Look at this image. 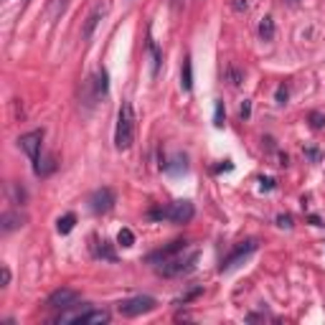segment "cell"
<instances>
[{
  "label": "cell",
  "instance_id": "obj_10",
  "mask_svg": "<svg viewBox=\"0 0 325 325\" xmlns=\"http://www.w3.org/2000/svg\"><path fill=\"white\" fill-rule=\"evenodd\" d=\"M104 13H107V6H104V3H97V6H94V11L89 13V18L84 21V28H82V38H84V41H89V38L94 36V31H97L99 21L104 18Z\"/></svg>",
  "mask_w": 325,
  "mask_h": 325
},
{
  "label": "cell",
  "instance_id": "obj_22",
  "mask_svg": "<svg viewBox=\"0 0 325 325\" xmlns=\"http://www.w3.org/2000/svg\"><path fill=\"white\" fill-rule=\"evenodd\" d=\"M224 117H226L224 102H216V109H214V124H216V127H224Z\"/></svg>",
  "mask_w": 325,
  "mask_h": 325
},
{
  "label": "cell",
  "instance_id": "obj_6",
  "mask_svg": "<svg viewBox=\"0 0 325 325\" xmlns=\"http://www.w3.org/2000/svg\"><path fill=\"white\" fill-rule=\"evenodd\" d=\"M41 143H43V129H33V133H26L18 138V148L36 163L41 158Z\"/></svg>",
  "mask_w": 325,
  "mask_h": 325
},
{
  "label": "cell",
  "instance_id": "obj_29",
  "mask_svg": "<svg viewBox=\"0 0 325 325\" xmlns=\"http://www.w3.org/2000/svg\"><path fill=\"white\" fill-rule=\"evenodd\" d=\"M8 285H11V270L3 267V285H0V287H8Z\"/></svg>",
  "mask_w": 325,
  "mask_h": 325
},
{
  "label": "cell",
  "instance_id": "obj_9",
  "mask_svg": "<svg viewBox=\"0 0 325 325\" xmlns=\"http://www.w3.org/2000/svg\"><path fill=\"white\" fill-rule=\"evenodd\" d=\"M185 249H188V241H185V239H175V241H170L168 246H163V249L153 251V254L148 256V262H150V265H160V262H165V259H170V256H175V254L185 251Z\"/></svg>",
  "mask_w": 325,
  "mask_h": 325
},
{
  "label": "cell",
  "instance_id": "obj_28",
  "mask_svg": "<svg viewBox=\"0 0 325 325\" xmlns=\"http://www.w3.org/2000/svg\"><path fill=\"white\" fill-rule=\"evenodd\" d=\"M229 77H231V84H234V87H239V84H241V74H239L236 69H229Z\"/></svg>",
  "mask_w": 325,
  "mask_h": 325
},
{
  "label": "cell",
  "instance_id": "obj_21",
  "mask_svg": "<svg viewBox=\"0 0 325 325\" xmlns=\"http://www.w3.org/2000/svg\"><path fill=\"white\" fill-rule=\"evenodd\" d=\"M275 99H277V104H287V99H290V89H287V84H280V87H277Z\"/></svg>",
  "mask_w": 325,
  "mask_h": 325
},
{
  "label": "cell",
  "instance_id": "obj_5",
  "mask_svg": "<svg viewBox=\"0 0 325 325\" xmlns=\"http://www.w3.org/2000/svg\"><path fill=\"white\" fill-rule=\"evenodd\" d=\"M114 190L112 188H97L92 196H89V209L94 211V214H107V211H112L114 209Z\"/></svg>",
  "mask_w": 325,
  "mask_h": 325
},
{
  "label": "cell",
  "instance_id": "obj_26",
  "mask_svg": "<svg viewBox=\"0 0 325 325\" xmlns=\"http://www.w3.org/2000/svg\"><path fill=\"white\" fill-rule=\"evenodd\" d=\"M201 292H204V290H201V287H196V290H190V292H188V295H183V297H180V300H178V305H185V302H190V300H193V297H199V295H201Z\"/></svg>",
  "mask_w": 325,
  "mask_h": 325
},
{
  "label": "cell",
  "instance_id": "obj_2",
  "mask_svg": "<svg viewBox=\"0 0 325 325\" xmlns=\"http://www.w3.org/2000/svg\"><path fill=\"white\" fill-rule=\"evenodd\" d=\"M196 262H199V251L193 249V251H180V254L165 259V262H160L155 270H158V275H163V277H178V275L193 272Z\"/></svg>",
  "mask_w": 325,
  "mask_h": 325
},
{
  "label": "cell",
  "instance_id": "obj_25",
  "mask_svg": "<svg viewBox=\"0 0 325 325\" xmlns=\"http://www.w3.org/2000/svg\"><path fill=\"white\" fill-rule=\"evenodd\" d=\"M277 226H282V229H292V216H290V214H280V216H277Z\"/></svg>",
  "mask_w": 325,
  "mask_h": 325
},
{
  "label": "cell",
  "instance_id": "obj_3",
  "mask_svg": "<svg viewBox=\"0 0 325 325\" xmlns=\"http://www.w3.org/2000/svg\"><path fill=\"white\" fill-rule=\"evenodd\" d=\"M158 307V300L150 297V295H138V297H129V300H122L117 305L119 315L122 317H138V315H145V312H153Z\"/></svg>",
  "mask_w": 325,
  "mask_h": 325
},
{
  "label": "cell",
  "instance_id": "obj_4",
  "mask_svg": "<svg viewBox=\"0 0 325 325\" xmlns=\"http://www.w3.org/2000/svg\"><path fill=\"white\" fill-rule=\"evenodd\" d=\"M254 251H256V239H246V241H241V244H239V246H236L226 259H224V262H221V267H219V270H221V272H231V270H236V267L244 262V259H246V256H251Z\"/></svg>",
  "mask_w": 325,
  "mask_h": 325
},
{
  "label": "cell",
  "instance_id": "obj_17",
  "mask_svg": "<svg viewBox=\"0 0 325 325\" xmlns=\"http://www.w3.org/2000/svg\"><path fill=\"white\" fill-rule=\"evenodd\" d=\"M74 224H77V216H74V214H67V216H61V219L56 221V231H58V234H69V231L74 229Z\"/></svg>",
  "mask_w": 325,
  "mask_h": 325
},
{
  "label": "cell",
  "instance_id": "obj_31",
  "mask_svg": "<svg viewBox=\"0 0 325 325\" xmlns=\"http://www.w3.org/2000/svg\"><path fill=\"white\" fill-rule=\"evenodd\" d=\"M249 114H251V104L244 102V104H241V117H249Z\"/></svg>",
  "mask_w": 325,
  "mask_h": 325
},
{
  "label": "cell",
  "instance_id": "obj_19",
  "mask_svg": "<svg viewBox=\"0 0 325 325\" xmlns=\"http://www.w3.org/2000/svg\"><path fill=\"white\" fill-rule=\"evenodd\" d=\"M107 79H109V77H107V72H104V69H99V72H97V84H94L97 97H104V94H107V89H109Z\"/></svg>",
  "mask_w": 325,
  "mask_h": 325
},
{
  "label": "cell",
  "instance_id": "obj_30",
  "mask_svg": "<svg viewBox=\"0 0 325 325\" xmlns=\"http://www.w3.org/2000/svg\"><path fill=\"white\" fill-rule=\"evenodd\" d=\"M262 188H265V190H272V188H275V180H272V178H262Z\"/></svg>",
  "mask_w": 325,
  "mask_h": 325
},
{
  "label": "cell",
  "instance_id": "obj_16",
  "mask_svg": "<svg viewBox=\"0 0 325 325\" xmlns=\"http://www.w3.org/2000/svg\"><path fill=\"white\" fill-rule=\"evenodd\" d=\"M259 38H262V41H272L275 38V21L270 16H265L262 23H259Z\"/></svg>",
  "mask_w": 325,
  "mask_h": 325
},
{
  "label": "cell",
  "instance_id": "obj_27",
  "mask_svg": "<svg viewBox=\"0 0 325 325\" xmlns=\"http://www.w3.org/2000/svg\"><path fill=\"white\" fill-rule=\"evenodd\" d=\"M99 256H104V259H109V262H112V259H114V251L107 246V241H102V249H99Z\"/></svg>",
  "mask_w": 325,
  "mask_h": 325
},
{
  "label": "cell",
  "instance_id": "obj_1",
  "mask_svg": "<svg viewBox=\"0 0 325 325\" xmlns=\"http://www.w3.org/2000/svg\"><path fill=\"white\" fill-rule=\"evenodd\" d=\"M135 143V109L129 102H122L117 112V127H114V148L129 150Z\"/></svg>",
  "mask_w": 325,
  "mask_h": 325
},
{
  "label": "cell",
  "instance_id": "obj_8",
  "mask_svg": "<svg viewBox=\"0 0 325 325\" xmlns=\"http://www.w3.org/2000/svg\"><path fill=\"white\" fill-rule=\"evenodd\" d=\"M193 216H196V209L190 201H175L168 206V221L173 224H188Z\"/></svg>",
  "mask_w": 325,
  "mask_h": 325
},
{
  "label": "cell",
  "instance_id": "obj_18",
  "mask_svg": "<svg viewBox=\"0 0 325 325\" xmlns=\"http://www.w3.org/2000/svg\"><path fill=\"white\" fill-rule=\"evenodd\" d=\"M117 244H119V246H124V249H127V246H133V244H135V234H133V229H127V226H124V229H119V234H117Z\"/></svg>",
  "mask_w": 325,
  "mask_h": 325
},
{
  "label": "cell",
  "instance_id": "obj_24",
  "mask_svg": "<svg viewBox=\"0 0 325 325\" xmlns=\"http://www.w3.org/2000/svg\"><path fill=\"white\" fill-rule=\"evenodd\" d=\"M310 124H312L315 129H320V127H325V117H322L320 112H310Z\"/></svg>",
  "mask_w": 325,
  "mask_h": 325
},
{
  "label": "cell",
  "instance_id": "obj_32",
  "mask_svg": "<svg viewBox=\"0 0 325 325\" xmlns=\"http://www.w3.org/2000/svg\"><path fill=\"white\" fill-rule=\"evenodd\" d=\"M287 3H290V6H297V3H300V0H287Z\"/></svg>",
  "mask_w": 325,
  "mask_h": 325
},
{
  "label": "cell",
  "instance_id": "obj_14",
  "mask_svg": "<svg viewBox=\"0 0 325 325\" xmlns=\"http://www.w3.org/2000/svg\"><path fill=\"white\" fill-rule=\"evenodd\" d=\"M180 87H183V92H190V89H193V61H190V56H185V61H183Z\"/></svg>",
  "mask_w": 325,
  "mask_h": 325
},
{
  "label": "cell",
  "instance_id": "obj_11",
  "mask_svg": "<svg viewBox=\"0 0 325 325\" xmlns=\"http://www.w3.org/2000/svg\"><path fill=\"white\" fill-rule=\"evenodd\" d=\"M79 325H107L109 322V312L107 310H84L77 317Z\"/></svg>",
  "mask_w": 325,
  "mask_h": 325
},
{
  "label": "cell",
  "instance_id": "obj_20",
  "mask_svg": "<svg viewBox=\"0 0 325 325\" xmlns=\"http://www.w3.org/2000/svg\"><path fill=\"white\" fill-rule=\"evenodd\" d=\"M69 3H72V0H51V16H53V18H58L63 11L69 8Z\"/></svg>",
  "mask_w": 325,
  "mask_h": 325
},
{
  "label": "cell",
  "instance_id": "obj_23",
  "mask_svg": "<svg viewBox=\"0 0 325 325\" xmlns=\"http://www.w3.org/2000/svg\"><path fill=\"white\" fill-rule=\"evenodd\" d=\"M11 190H13V199H16V204H26V190L21 188V185H11Z\"/></svg>",
  "mask_w": 325,
  "mask_h": 325
},
{
  "label": "cell",
  "instance_id": "obj_13",
  "mask_svg": "<svg viewBox=\"0 0 325 325\" xmlns=\"http://www.w3.org/2000/svg\"><path fill=\"white\" fill-rule=\"evenodd\" d=\"M148 53H150V77L155 79L158 77V72H160V61H163V53H160V48H158V43L153 41V38H148Z\"/></svg>",
  "mask_w": 325,
  "mask_h": 325
},
{
  "label": "cell",
  "instance_id": "obj_12",
  "mask_svg": "<svg viewBox=\"0 0 325 325\" xmlns=\"http://www.w3.org/2000/svg\"><path fill=\"white\" fill-rule=\"evenodd\" d=\"M0 229H3V234H11L13 229H18V226H23L26 224V216L23 214H18V211H6L3 214V219H0Z\"/></svg>",
  "mask_w": 325,
  "mask_h": 325
},
{
  "label": "cell",
  "instance_id": "obj_7",
  "mask_svg": "<svg viewBox=\"0 0 325 325\" xmlns=\"http://www.w3.org/2000/svg\"><path fill=\"white\" fill-rule=\"evenodd\" d=\"M77 300H79V295H77L74 290H69V287H61V290H53V292L48 295L46 305H48L51 310H69V307H72Z\"/></svg>",
  "mask_w": 325,
  "mask_h": 325
},
{
  "label": "cell",
  "instance_id": "obj_15",
  "mask_svg": "<svg viewBox=\"0 0 325 325\" xmlns=\"http://www.w3.org/2000/svg\"><path fill=\"white\" fill-rule=\"evenodd\" d=\"M53 170H56V158H38V160L33 163V173L41 175V178L51 175Z\"/></svg>",
  "mask_w": 325,
  "mask_h": 325
}]
</instances>
